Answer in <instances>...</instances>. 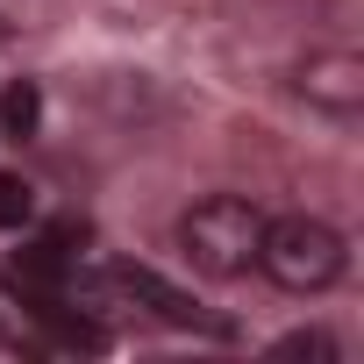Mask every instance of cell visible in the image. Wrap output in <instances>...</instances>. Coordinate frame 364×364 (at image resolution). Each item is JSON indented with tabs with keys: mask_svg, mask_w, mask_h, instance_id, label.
<instances>
[{
	"mask_svg": "<svg viewBox=\"0 0 364 364\" xmlns=\"http://www.w3.org/2000/svg\"><path fill=\"white\" fill-rule=\"evenodd\" d=\"M343 264H350V250L321 215H279L257 236V272L286 293H328L343 279Z\"/></svg>",
	"mask_w": 364,
	"mask_h": 364,
	"instance_id": "6da1fadb",
	"label": "cell"
},
{
	"mask_svg": "<svg viewBox=\"0 0 364 364\" xmlns=\"http://www.w3.org/2000/svg\"><path fill=\"white\" fill-rule=\"evenodd\" d=\"M257 236H264V215L243 193H208L200 208L178 215V250L208 279H243L257 264Z\"/></svg>",
	"mask_w": 364,
	"mask_h": 364,
	"instance_id": "7a4b0ae2",
	"label": "cell"
},
{
	"mask_svg": "<svg viewBox=\"0 0 364 364\" xmlns=\"http://www.w3.org/2000/svg\"><path fill=\"white\" fill-rule=\"evenodd\" d=\"M293 93L336 122H357L364 114V58L357 50H307L293 65Z\"/></svg>",
	"mask_w": 364,
	"mask_h": 364,
	"instance_id": "3957f363",
	"label": "cell"
},
{
	"mask_svg": "<svg viewBox=\"0 0 364 364\" xmlns=\"http://www.w3.org/2000/svg\"><path fill=\"white\" fill-rule=\"evenodd\" d=\"M107 293H122V300H136V307H150L157 321H171V328H208V314L193 307V293H178L171 279H157L150 264H114L107 279H100Z\"/></svg>",
	"mask_w": 364,
	"mask_h": 364,
	"instance_id": "277c9868",
	"label": "cell"
},
{
	"mask_svg": "<svg viewBox=\"0 0 364 364\" xmlns=\"http://www.w3.org/2000/svg\"><path fill=\"white\" fill-rule=\"evenodd\" d=\"M0 279H8V293H15L22 307H43V300H58V293H65L72 257H65V243H58V236H43V243H22L8 264H0Z\"/></svg>",
	"mask_w": 364,
	"mask_h": 364,
	"instance_id": "5b68a950",
	"label": "cell"
},
{
	"mask_svg": "<svg viewBox=\"0 0 364 364\" xmlns=\"http://www.w3.org/2000/svg\"><path fill=\"white\" fill-rule=\"evenodd\" d=\"M36 321H43V336L58 343V350H107V328L93 321V314H72L65 307V293L58 300H43V307H29Z\"/></svg>",
	"mask_w": 364,
	"mask_h": 364,
	"instance_id": "8992f818",
	"label": "cell"
},
{
	"mask_svg": "<svg viewBox=\"0 0 364 364\" xmlns=\"http://www.w3.org/2000/svg\"><path fill=\"white\" fill-rule=\"evenodd\" d=\"M0 129H8L15 143L43 129V86H36V79H15L8 93H0Z\"/></svg>",
	"mask_w": 364,
	"mask_h": 364,
	"instance_id": "52a82bcc",
	"label": "cell"
},
{
	"mask_svg": "<svg viewBox=\"0 0 364 364\" xmlns=\"http://www.w3.org/2000/svg\"><path fill=\"white\" fill-rule=\"evenodd\" d=\"M29 215H36V193H29V178L0 171V229H22Z\"/></svg>",
	"mask_w": 364,
	"mask_h": 364,
	"instance_id": "ba28073f",
	"label": "cell"
},
{
	"mask_svg": "<svg viewBox=\"0 0 364 364\" xmlns=\"http://www.w3.org/2000/svg\"><path fill=\"white\" fill-rule=\"evenodd\" d=\"M272 350H279V357H336V343H328L321 328H293V336H279Z\"/></svg>",
	"mask_w": 364,
	"mask_h": 364,
	"instance_id": "9c48e42d",
	"label": "cell"
}]
</instances>
